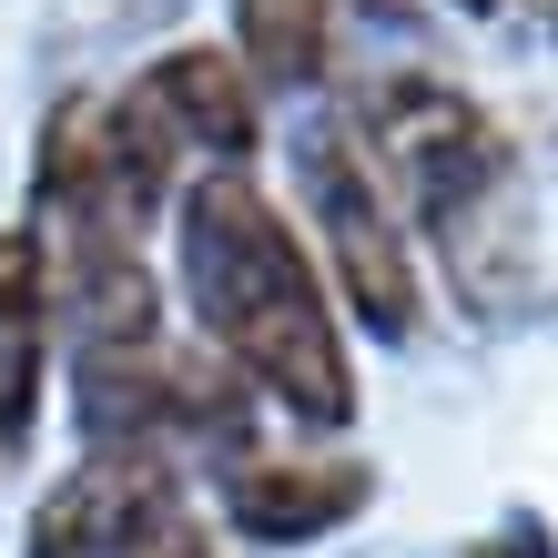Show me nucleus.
Wrapping results in <instances>:
<instances>
[{
  "label": "nucleus",
  "instance_id": "1",
  "mask_svg": "<svg viewBox=\"0 0 558 558\" xmlns=\"http://www.w3.org/2000/svg\"><path fill=\"white\" fill-rule=\"evenodd\" d=\"M173 265H183V305L204 325V345L265 407H284L315 437L355 426L345 315L325 294L305 234L275 214V193L254 173H193L173 193Z\"/></svg>",
  "mask_w": 558,
  "mask_h": 558
},
{
  "label": "nucleus",
  "instance_id": "2",
  "mask_svg": "<svg viewBox=\"0 0 558 558\" xmlns=\"http://www.w3.org/2000/svg\"><path fill=\"white\" fill-rule=\"evenodd\" d=\"M355 143H366L397 223L437 244L447 284L498 315L529 275V173H518V143L498 133V112L437 72H397L366 92Z\"/></svg>",
  "mask_w": 558,
  "mask_h": 558
},
{
  "label": "nucleus",
  "instance_id": "3",
  "mask_svg": "<svg viewBox=\"0 0 558 558\" xmlns=\"http://www.w3.org/2000/svg\"><path fill=\"white\" fill-rule=\"evenodd\" d=\"M294 193H305V223H315V275L336 294V315H355L366 336H416V234L397 223L386 204L366 143H355L345 112H315L305 133H294Z\"/></svg>",
  "mask_w": 558,
  "mask_h": 558
},
{
  "label": "nucleus",
  "instance_id": "4",
  "mask_svg": "<svg viewBox=\"0 0 558 558\" xmlns=\"http://www.w3.org/2000/svg\"><path fill=\"white\" fill-rule=\"evenodd\" d=\"M214 498L234 518V538L305 548V538L345 529V518L376 498V468L345 457V447H265V437H244L234 457H214Z\"/></svg>",
  "mask_w": 558,
  "mask_h": 558
},
{
  "label": "nucleus",
  "instance_id": "5",
  "mask_svg": "<svg viewBox=\"0 0 558 558\" xmlns=\"http://www.w3.org/2000/svg\"><path fill=\"white\" fill-rule=\"evenodd\" d=\"M133 112L162 133V153L173 162H214V173H244L254 153H265V92H254V72L223 41H173L143 61Z\"/></svg>",
  "mask_w": 558,
  "mask_h": 558
},
{
  "label": "nucleus",
  "instance_id": "6",
  "mask_svg": "<svg viewBox=\"0 0 558 558\" xmlns=\"http://www.w3.org/2000/svg\"><path fill=\"white\" fill-rule=\"evenodd\" d=\"M41 366H51V265H41V234L11 223L0 234V457L31 447Z\"/></svg>",
  "mask_w": 558,
  "mask_h": 558
},
{
  "label": "nucleus",
  "instance_id": "7",
  "mask_svg": "<svg viewBox=\"0 0 558 558\" xmlns=\"http://www.w3.org/2000/svg\"><path fill=\"white\" fill-rule=\"evenodd\" d=\"M336 0H234V61L254 72V92H305L336 72Z\"/></svg>",
  "mask_w": 558,
  "mask_h": 558
},
{
  "label": "nucleus",
  "instance_id": "8",
  "mask_svg": "<svg viewBox=\"0 0 558 558\" xmlns=\"http://www.w3.org/2000/svg\"><path fill=\"white\" fill-rule=\"evenodd\" d=\"M102 558H223V529L193 508L173 457H153V468L133 477V498H122V518H112Z\"/></svg>",
  "mask_w": 558,
  "mask_h": 558
},
{
  "label": "nucleus",
  "instance_id": "9",
  "mask_svg": "<svg viewBox=\"0 0 558 558\" xmlns=\"http://www.w3.org/2000/svg\"><path fill=\"white\" fill-rule=\"evenodd\" d=\"M468 558H558V548H548V529H538V518H518V529H498V538H477Z\"/></svg>",
  "mask_w": 558,
  "mask_h": 558
},
{
  "label": "nucleus",
  "instance_id": "10",
  "mask_svg": "<svg viewBox=\"0 0 558 558\" xmlns=\"http://www.w3.org/2000/svg\"><path fill=\"white\" fill-rule=\"evenodd\" d=\"M345 11H407V0H336V21H345Z\"/></svg>",
  "mask_w": 558,
  "mask_h": 558
},
{
  "label": "nucleus",
  "instance_id": "11",
  "mask_svg": "<svg viewBox=\"0 0 558 558\" xmlns=\"http://www.w3.org/2000/svg\"><path fill=\"white\" fill-rule=\"evenodd\" d=\"M548 11H558V0H548Z\"/></svg>",
  "mask_w": 558,
  "mask_h": 558
}]
</instances>
